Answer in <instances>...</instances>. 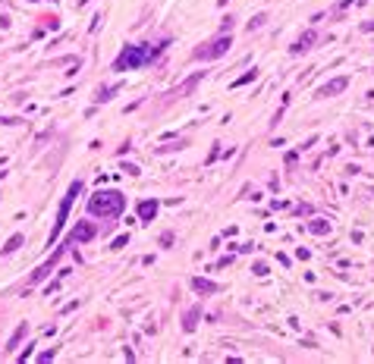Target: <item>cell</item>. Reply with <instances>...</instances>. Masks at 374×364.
Returning a JSON list of instances; mask_svg holds the SVG:
<instances>
[{"instance_id":"1","label":"cell","mask_w":374,"mask_h":364,"mask_svg":"<svg viewBox=\"0 0 374 364\" xmlns=\"http://www.w3.org/2000/svg\"><path fill=\"white\" fill-rule=\"evenodd\" d=\"M163 48H151V44H142V48H126L120 57H116V69H135V66H142V63H151V60H157Z\"/></svg>"},{"instance_id":"2","label":"cell","mask_w":374,"mask_h":364,"mask_svg":"<svg viewBox=\"0 0 374 364\" xmlns=\"http://www.w3.org/2000/svg\"><path fill=\"white\" fill-rule=\"evenodd\" d=\"M88 207H91V214H101V217H116V214H123L126 198H123L120 192H98V195L88 201Z\"/></svg>"},{"instance_id":"3","label":"cell","mask_w":374,"mask_h":364,"mask_svg":"<svg viewBox=\"0 0 374 364\" xmlns=\"http://www.w3.org/2000/svg\"><path fill=\"white\" fill-rule=\"evenodd\" d=\"M82 192V185L79 182H73V185H69V195L63 198V204H60V214H57V226H54V232H51V242L57 239V236H60V229H63V223H66V214H69V204H73V198Z\"/></svg>"},{"instance_id":"4","label":"cell","mask_w":374,"mask_h":364,"mask_svg":"<svg viewBox=\"0 0 374 364\" xmlns=\"http://www.w3.org/2000/svg\"><path fill=\"white\" fill-rule=\"evenodd\" d=\"M227 48H230V35H227V38H217L214 44H208L205 51H195V57H198V60H214V57H220Z\"/></svg>"},{"instance_id":"5","label":"cell","mask_w":374,"mask_h":364,"mask_svg":"<svg viewBox=\"0 0 374 364\" xmlns=\"http://www.w3.org/2000/svg\"><path fill=\"white\" fill-rule=\"evenodd\" d=\"M91 236H95V226H91V223H82V226H76V232H73V242H85Z\"/></svg>"},{"instance_id":"6","label":"cell","mask_w":374,"mask_h":364,"mask_svg":"<svg viewBox=\"0 0 374 364\" xmlns=\"http://www.w3.org/2000/svg\"><path fill=\"white\" fill-rule=\"evenodd\" d=\"M311 41H314V32H308V35H305V38H302V41L296 44L293 51H308V44H311Z\"/></svg>"},{"instance_id":"7","label":"cell","mask_w":374,"mask_h":364,"mask_svg":"<svg viewBox=\"0 0 374 364\" xmlns=\"http://www.w3.org/2000/svg\"><path fill=\"white\" fill-rule=\"evenodd\" d=\"M154 210H157L154 201H145V204H142V217H145V220H148V217H154Z\"/></svg>"},{"instance_id":"8","label":"cell","mask_w":374,"mask_h":364,"mask_svg":"<svg viewBox=\"0 0 374 364\" xmlns=\"http://www.w3.org/2000/svg\"><path fill=\"white\" fill-rule=\"evenodd\" d=\"M340 88H346V79L333 82V85H327V88H324V95H333V91H340Z\"/></svg>"},{"instance_id":"9","label":"cell","mask_w":374,"mask_h":364,"mask_svg":"<svg viewBox=\"0 0 374 364\" xmlns=\"http://www.w3.org/2000/svg\"><path fill=\"white\" fill-rule=\"evenodd\" d=\"M19 242H22V236H16V239H10V242H7V248H4V251H7V254H10V251H16V245H19Z\"/></svg>"}]
</instances>
